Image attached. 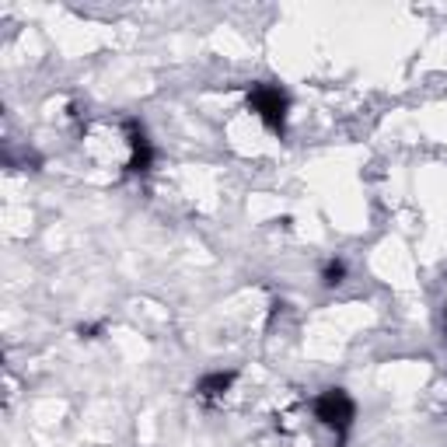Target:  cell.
<instances>
[{"label":"cell","instance_id":"1","mask_svg":"<svg viewBox=\"0 0 447 447\" xmlns=\"http://www.w3.org/2000/svg\"><path fill=\"white\" fill-rule=\"evenodd\" d=\"M311 409H315L318 423H322L325 430H332L335 437H343V433L350 430V423H353V402H350V395H346L343 388L322 392V395L311 402Z\"/></svg>","mask_w":447,"mask_h":447},{"label":"cell","instance_id":"2","mask_svg":"<svg viewBox=\"0 0 447 447\" xmlns=\"http://www.w3.org/2000/svg\"><path fill=\"white\" fill-rule=\"evenodd\" d=\"M252 109L259 112V119L266 122L269 129H284V119H286V95L280 87H269V84H255L252 95H248Z\"/></svg>","mask_w":447,"mask_h":447},{"label":"cell","instance_id":"3","mask_svg":"<svg viewBox=\"0 0 447 447\" xmlns=\"http://www.w3.org/2000/svg\"><path fill=\"white\" fill-rule=\"evenodd\" d=\"M231 384H235V374H231V370L206 374L203 381L196 384V399H200V402H206V406H217V402H224V399H227Z\"/></svg>","mask_w":447,"mask_h":447},{"label":"cell","instance_id":"4","mask_svg":"<svg viewBox=\"0 0 447 447\" xmlns=\"http://www.w3.org/2000/svg\"><path fill=\"white\" fill-rule=\"evenodd\" d=\"M343 276H346V266H343V262H328L325 266V284L328 286L343 284Z\"/></svg>","mask_w":447,"mask_h":447}]
</instances>
